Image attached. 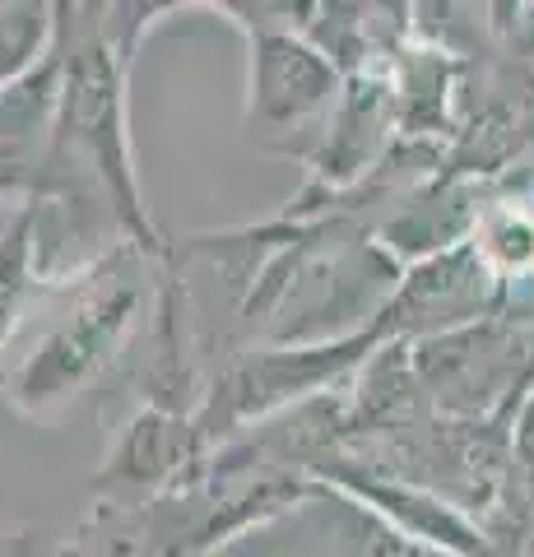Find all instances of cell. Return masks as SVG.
<instances>
[{"label": "cell", "mask_w": 534, "mask_h": 557, "mask_svg": "<svg viewBox=\"0 0 534 557\" xmlns=\"http://www.w3.org/2000/svg\"><path fill=\"white\" fill-rule=\"evenodd\" d=\"M57 102L47 116V153L38 163L28 200H89L102 205L131 247L167 256L163 233L153 228L140 182H135L131 135H126V70L149 20L135 5H57Z\"/></svg>", "instance_id": "cell-1"}, {"label": "cell", "mask_w": 534, "mask_h": 557, "mask_svg": "<svg viewBox=\"0 0 534 557\" xmlns=\"http://www.w3.org/2000/svg\"><path fill=\"white\" fill-rule=\"evenodd\" d=\"M149 251L112 247L108 256L79 278L75 302L65 317L38 339V348L10 372L5 395L24 413H57L61 405L98 381L131 344L149 307Z\"/></svg>", "instance_id": "cell-2"}, {"label": "cell", "mask_w": 534, "mask_h": 557, "mask_svg": "<svg viewBox=\"0 0 534 557\" xmlns=\"http://www.w3.org/2000/svg\"><path fill=\"white\" fill-rule=\"evenodd\" d=\"M251 33V98L247 116L256 131H288L331 108L339 94V65L298 28L270 20L247 24Z\"/></svg>", "instance_id": "cell-3"}, {"label": "cell", "mask_w": 534, "mask_h": 557, "mask_svg": "<svg viewBox=\"0 0 534 557\" xmlns=\"http://www.w3.org/2000/svg\"><path fill=\"white\" fill-rule=\"evenodd\" d=\"M316 483V507H325L335 530V557H456L446 548H433L423 539L405 534L400 525H390L386 516L368 511L363 502H353L349 493H339L331 483Z\"/></svg>", "instance_id": "cell-4"}, {"label": "cell", "mask_w": 534, "mask_h": 557, "mask_svg": "<svg viewBox=\"0 0 534 557\" xmlns=\"http://www.w3.org/2000/svg\"><path fill=\"white\" fill-rule=\"evenodd\" d=\"M470 247L493 270L497 284L534 278V205L530 200H497L474 209Z\"/></svg>", "instance_id": "cell-5"}, {"label": "cell", "mask_w": 534, "mask_h": 557, "mask_svg": "<svg viewBox=\"0 0 534 557\" xmlns=\"http://www.w3.org/2000/svg\"><path fill=\"white\" fill-rule=\"evenodd\" d=\"M38 200H24L5 242H0V348L10 344L14 325L24 321L28 298L38 293Z\"/></svg>", "instance_id": "cell-6"}, {"label": "cell", "mask_w": 534, "mask_h": 557, "mask_svg": "<svg viewBox=\"0 0 534 557\" xmlns=\"http://www.w3.org/2000/svg\"><path fill=\"white\" fill-rule=\"evenodd\" d=\"M57 5H0V98L14 94L57 51Z\"/></svg>", "instance_id": "cell-7"}, {"label": "cell", "mask_w": 534, "mask_h": 557, "mask_svg": "<svg viewBox=\"0 0 534 557\" xmlns=\"http://www.w3.org/2000/svg\"><path fill=\"white\" fill-rule=\"evenodd\" d=\"M0 557H28L20 544H0Z\"/></svg>", "instance_id": "cell-8"}]
</instances>
